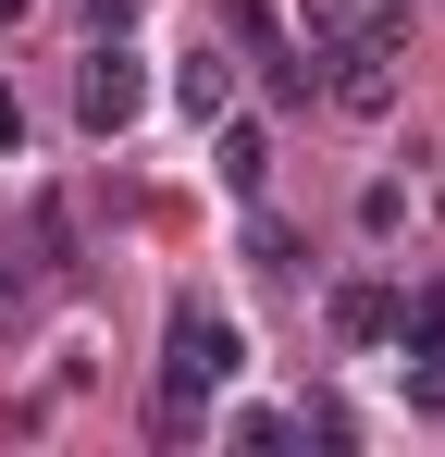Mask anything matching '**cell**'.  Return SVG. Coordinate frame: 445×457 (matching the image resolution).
<instances>
[{
	"mask_svg": "<svg viewBox=\"0 0 445 457\" xmlns=\"http://www.w3.org/2000/svg\"><path fill=\"white\" fill-rule=\"evenodd\" d=\"M235 371H248V334H235L211 297H173V321H161V395H198V408H211Z\"/></svg>",
	"mask_w": 445,
	"mask_h": 457,
	"instance_id": "1",
	"label": "cell"
},
{
	"mask_svg": "<svg viewBox=\"0 0 445 457\" xmlns=\"http://www.w3.org/2000/svg\"><path fill=\"white\" fill-rule=\"evenodd\" d=\"M137 112H148V62L124 37H87V62H74V124H87V137H124Z\"/></svg>",
	"mask_w": 445,
	"mask_h": 457,
	"instance_id": "2",
	"label": "cell"
},
{
	"mask_svg": "<svg viewBox=\"0 0 445 457\" xmlns=\"http://www.w3.org/2000/svg\"><path fill=\"white\" fill-rule=\"evenodd\" d=\"M396 25H408V0H297V50L309 62H334L359 37H396Z\"/></svg>",
	"mask_w": 445,
	"mask_h": 457,
	"instance_id": "3",
	"label": "cell"
},
{
	"mask_svg": "<svg viewBox=\"0 0 445 457\" xmlns=\"http://www.w3.org/2000/svg\"><path fill=\"white\" fill-rule=\"evenodd\" d=\"M383 346H396V371H421V359H445V272H421V285H396V309H383Z\"/></svg>",
	"mask_w": 445,
	"mask_h": 457,
	"instance_id": "4",
	"label": "cell"
},
{
	"mask_svg": "<svg viewBox=\"0 0 445 457\" xmlns=\"http://www.w3.org/2000/svg\"><path fill=\"white\" fill-rule=\"evenodd\" d=\"M235 37L260 50V87H273V99H309V87H322V62L297 50V37L273 25V12H260V0H235Z\"/></svg>",
	"mask_w": 445,
	"mask_h": 457,
	"instance_id": "5",
	"label": "cell"
},
{
	"mask_svg": "<svg viewBox=\"0 0 445 457\" xmlns=\"http://www.w3.org/2000/svg\"><path fill=\"white\" fill-rule=\"evenodd\" d=\"M322 99H334V112H396V37H359V50H334Z\"/></svg>",
	"mask_w": 445,
	"mask_h": 457,
	"instance_id": "6",
	"label": "cell"
},
{
	"mask_svg": "<svg viewBox=\"0 0 445 457\" xmlns=\"http://www.w3.org/2000/svg\"><path fill=\"white\" fill-rule=\"evenodd\" d=\"M173 99H186L198 124H222V112H235V62H222V50H198V62L173 75Z\"/></svg>",
	"mask_w": 445,
	"mask_h": 457,
	"instance_id": "7",
	"label": "cell"
},
{
	"mask_svg": "<svg viewBox=\"0 0 445 457\" xmlns=\"http://www.w3.org/2000/svg\"><path fill=\"white\" fill-rule=\"evenodd\" d=\"M383 309H396V285H334V334L347 346H383Z\"/></svg>",
	"mask_w": 445,
	"mask_h": 457,
	"instance_id": "8",
	"label": "cell"
},
{
	"mask_svg": "<svg viewBox=\"0 0 445 457\" xmlns=\"http://www.w3.org/2000/svg\"><path fill=\"white\" fill-rule=\"evenodd\" d=\"M260 173H273V137H260V124H222V186L260 198Z\"/></svg>",
	"mask_w": 445,
	"mask_h": 457,
	"instance_id": "9",
	"label": "cell"
},
{
	"mask_svg": "<svg viewBox=\"0 0 445 457\" xmlns=\"http://www.w3.org/2000/svg\"><path fill=\"white\" fill-rule=\"evenodd\" d=\"M248 260H260V272H273V285H297V235L273 223V211H248Z\"/></svg>",
	"mask_w": 445,
	"mask_h": 457,
	"instance_id": "10",
	"label": "cell"
},
{
	"mask_svg": "<svg viewBox=\"0 0 445 457\" xmlns=\"http://www.w3.org/2000/svg\"><path fill=\"white\" fill-rule=\"evenodd\" d=\"M198 420H211L198 395H148V433H161V445H198Z\"/></svg>",
	"mask_w": 445,
	"mask_h": 457,
	"instance_id": "11",
	"label": "cell"
},
{
	"mask_svg": "<svg viewBox=\"0 0 445 457\" xmlns=\"http://www.w3.org/2000/svg\"><path fill=\"white\" fill-rule=\"evenodd\" d=\"M297 433H322V445H359V408H347V395H322V408H297Z\"/></svg>",
	"mask_w": 445,
	"mask_h": 457,
	"instance_id": "12",
	"label": "cell"
},
{
	"mask_svg": "<svg viewBox=\"0 0 445 457\" xmlns=\"http://www.w3.org/2000/svg\"><path fill=\"white\" fill-rule=\"evenodd\" d=\"M285 433H297L285 408H235V420H222V445H285Z\"/></svg>",
	"mask_w": 445,
	"mask_h": 457,
	"instance_id": "13",
	"label": "cell"
},
{
	"mask_svg": "<svg viewBox=\"0 0 445 457\" xmlns=\"http://www.w3.org/2000/svg\"><path fill=\"white\" fill-rule=\"evenodd\" d=\"M137 12H148V0H87V37H124Z\"/></svg>",
	"mask_w": 445,
	"mask_h": 457,
	"instance_id": "14",
	"label": "cell"
},
{
	"mask_svg": "<svg viewBox=\"0 0 445 457\" xmlns=\"http://www.w3.org/2000/svg\"><path fill=\"white\" fill-rule=\"evenodd\" d=\"M0 161H25V99L0 87Z\"/></svg>",
	"mask_w": 445,
	"mask_h": 457,
	"instance_id": "15",
	"label": "cell"
},
{
	"mask_svg": "<svg viewBox=\"0 0 445 457\" xmlns=\"http://www.w3.org/2000/svg\"><path fill=\"white\" fill-rule=\"evenodd\" d=\"M13 297H25V272H0V309H13Z\"/></svg>",
	"mask_w": 445,
	"mask_h": 457,
	"instance_id": "16",
	"label": "cell"
},
{
	"mask_svg": "<svg viewBox=\"0 0 445 457\" xmlns=\"http://www.w3.org/2000/svg\"><path fill=\"white\" fill-rule=\"evenodd\" d=\"M433 211H445V198H433Z\"/></svg>",
	"mask_w": 445,
	"mask_h": 457,
	"instance_id": "17",
	"label": "cell"
}]
</instances>
